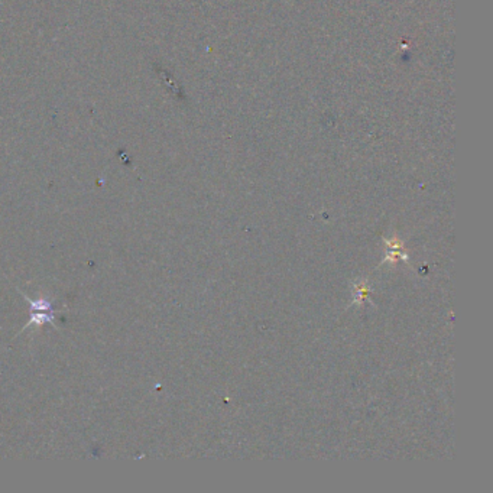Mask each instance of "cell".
Returning a JSON list of instances; mask_svg holds the SVG:
<instances>
[{
	"mask_svg": "<svg viewBox=\"0 0 493 493\" xmlns=\"http://www.w3.org/2000/svg\"><path fill=\"white\" fill-rule=\"evenodd\" d=\"M24 300H26L31 304V312H32L31 321L25 327H29L31 324L41 326L54 321L52 305L48 300H29L26 295H24Z\"/></svg>",
	"mask_w": 493,
	"mask_h": 493,
	"instance_id": "1",
	"label": "cell"
}]
</instances>
